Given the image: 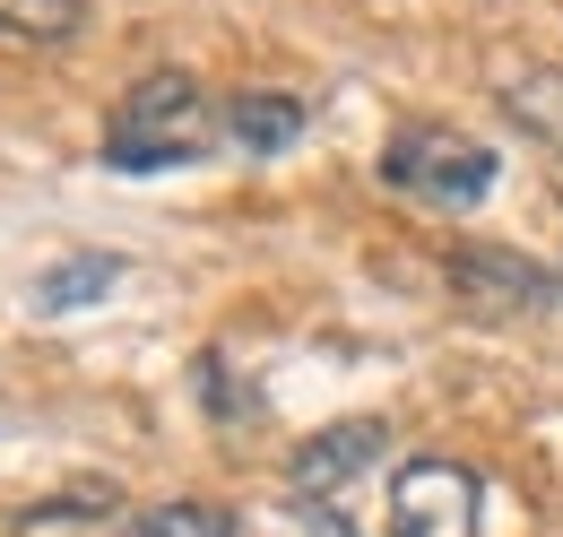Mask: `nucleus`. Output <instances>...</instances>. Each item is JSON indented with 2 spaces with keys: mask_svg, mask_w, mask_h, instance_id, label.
Instances as JSON below:
<instances>
[{
  "mask_svg": "<svg viewBox=\"0 0 563 537\" xmlns=\"http://www.w3.org/2000/svg\"><path fill=\"white\" fill-rule=\"evenodd\" d=\"M217 139L209 96L191 69H140L122 87V105L104 113V165L113 174H174Z\"/></svg>",
  "mask_w": 563,
  "mask_h": 537,
  "instance_id": "obj_1",
  "label": "nucleus"
},
{
  "mask_svg": "<svg viewBox=\"0 0 563 537\" xmlns=\"http://www.w3.org/2000/svg\"><path fill=\"white\" fill-rule=\"evenodd\" d=\"M373 174H382V191H399V200L442 208V217H468V208H486V200H494V183H503V156H494L486 139L451 131V122H399V131L382 139Z\"/></svg>",
  "mask_w": 563,
  "mask_h": 537,
  "instance_id": "obj_2",
  "label": "nucleus"
},
{
  "mask_svg": "<svg viewBox=\"0 0 563 537\" xmlns=\"http://www.w3.org/2000/svg\"><path fill=\"white\" fill-rule=\"evenodd\" d=\"M442 286L477 321H529V313H555L563 304V268L529 261L520 243H460L442 261Z\"/></svg>",
  "mask_w": 563,
  "mask_h": 537,
  "instance_id": "obj_3",
  "label": "nucleus"
},
{
  "mask_svg": "<svg viewBox=\"0 0 563 537\" xmlns=\"http://www.w3.org/2000/svg\"><path fill=\"white\" fill-rule=\"evenodd\" d=\"M477 512H486V476L451 451L399 460L390 476V537H477Z\"/></svg>",
  "mask_w": 563,
  "mask_h": 537,
  "instance_id": "obj_4",
  "label": "nucleus"
},
{
  "mask_svg": "<svg viewBox=\"0 0 563 537\" xmlns=\"http://www.w3.org/2000/svg\"><path fill=\"white\" fill-rule=\"evenodd\" d=\"M382 451H390V425H382V416H339V425H321V434H303V442L286 451V494H295V503H321V494H339L347 476H364Z\"/></svg>",
  "mask_w": 563,
  "mask_h": 537,
  "instance_id": "obj_5",
  "label": "nucleus"
},
{
  "mask_svg": "<svg viewBox=\"0 0 563 537\" xmlns=\"http://www.w3.org/2000/svg\"><path fill=\"white\" fill-rule=\"evenodd\" d=\"M303 131H312V105L286 96V87H243V96H225V139H234L243 156H286Z\"/></svg>",
  "mask_w": 563,
  "mask_h": 537,
  "instance_id": "obj_6",
  "label": "nucleus"
},
{
  "mask_svg": "<svg viewBox=\"0 0 563 537\" xmlns=\"http://www.w3.org/2000/svg\"><path fill=\"white\" fill-rule=\"evenodd\" d=\"M122 286V261L113 252H62V261L44 268L35 286H26V304L44 313V321H62V313H87V304H104Z\"/></svg>",
  "mask_w": 563,
  "mask_h": 537,
  "instance_id": "obj_7",
  "label": "nucleus"
},
{
  "mask_svg": "<svg viewBox=\"0 0 563 537\" xmlns=\"http://www.w3.org/2000/svg\"><path fill=\"white\" fill-rule=\"evenodd\" d=\"M503 122L520 139H538L547 156H563V69L529 62L520 78H503Z\"/></svg>",
  "mask_w": 563,
  "mask_h": 537,
  "instance_id": "obj_8",
  "label": "nucleus"
},
{
  "mask_svg": "<svg viewBox=\"0 0 563 537\" xmlns=\"http://www.w3.org/2000/svg\"><path fill=\"white\" fill-rule=\"evenodd\" d=\"M87 35V0H0V44H44L62 53Z\"/></svg>",
  "mask_w": 563,
  "mask_h": 537,
  "instance_id": "obj_9",
  "label": "nucleus"
},
{
  "mask_svg": "<svg viewBox=\"0 0 563 537\" xmlns=\"http://www.w3.org/2000/svg\"><path fill=\"white\" fill-rule=\"evenodd\" d=\"M122 537H243V520L225 503H200V494H174V503H147L122 520Z\"/></svg>",
  "mask_w": 563,
  "mask_h": 537,
  "instance_id": "obj_10",
  "label": "nucleus"
},
{
  "mask_svg": "<svg viewBox=\"0 0 563 537\" xmlns=\"http://www.w3.org/2000/svg\"><path fill=\"white\" fill-rule=\"evenodd\" d=\"M191 373H200V407H209V416H225V425L261 407V399H234V382H225V355H217V347L200 355V364H191Z\"/></svg>",
  "mask_w": 563,
  "mask_h": 537,
  "instance_id": "obj_11",
  "label": "nucleus"
}]
</instances>
